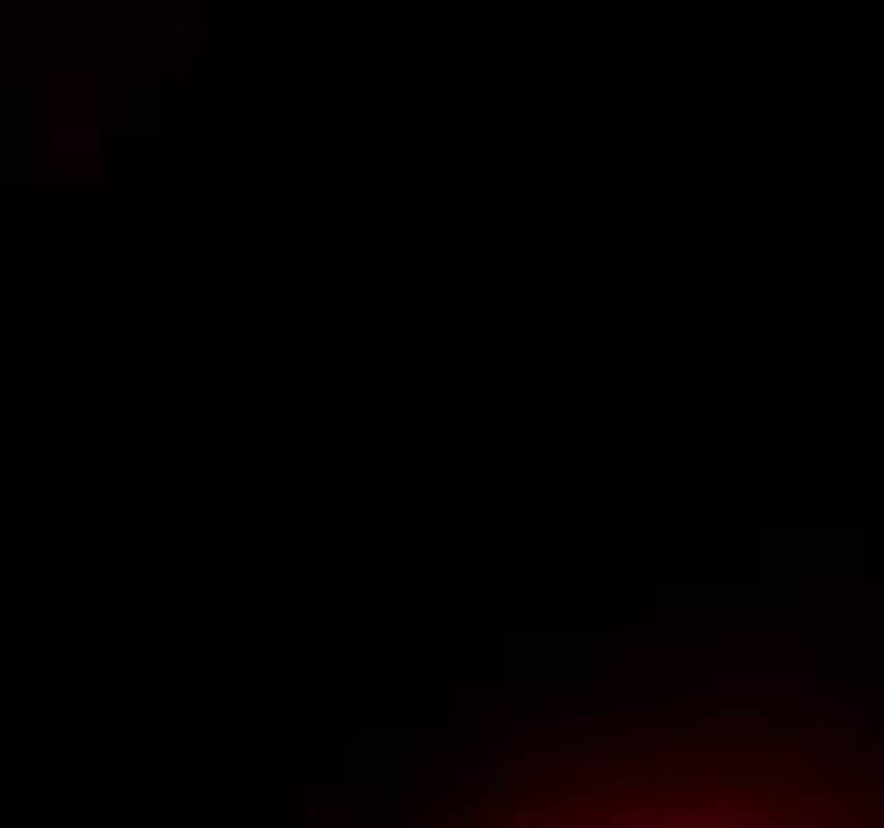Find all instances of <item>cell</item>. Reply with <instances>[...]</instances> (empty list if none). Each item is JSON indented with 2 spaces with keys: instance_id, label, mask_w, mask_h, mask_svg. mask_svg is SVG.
<instances>
[{
  "instance_id": "cell-1",
  "label": "cell",
  "mask_w": 884,
  "mask_h": 828,
  "mask_svg": "<svg viewBox=\"0 0 884 828\" xmlns=\"http://www.w3.org/2000/svg\"><path fill=\"white\" fill-rule=\"evenodd\" d=\"M809 663H719L706 670V688H809Z\"/></svg>"
},
{
  "instance_id": "cell-2",
  "label": "cell",
  "mask_w": 884,
  "mask_h": 828,
  "mask_svg": "<svg viewBox=\"0 0 884 828\" xmlns=\"http://www.w3.org/2000/svg\"><path fill=\"white\" fill-rule=\"evenodd\" d=\"M605 828H713V809H674V803H611L605 809Z\"/></svg>"
},
{
  "instance_id": "cell-3",
  "label": "cell",
  "mask_w": 884,
  "mask_h": 828,
  "mask_svg": "<svg viewBox=\"0 0 884 828\" xmlns=\"http://www.w3.org/2000/svg\"><path fill=\"white\" fill-rule=\"evenodd\" d=\"M458 784H483V791H510V765H503V740H490V746H478L471 753V765L458 771Z\"/></svg>"
},
{
  "instance_id": "cell-4",
  "label": "cell",
  "mask_w": 884,
  "mask_h": 828,
  "mask_svg": "<svg viewBox=\"0 0 884 828\" xmlns=\"http://www.w3.org/2000/svg\"><path fill=\"white\" fill-rule=\"evenodd\" d=\"M605 708H516V726H605Z\"/></svg>"
},
{
  "instance_id": "cell-5",
  "label": "cell",
  "mask_w": 884,
  "mask_h": 828,
  "mask_svg": "<svg viewBox=\"0 0 884 828\" xmlns=\"http://www.w3.org/2000/svg\"><path fill=\"white\" fill-rule=\"evenodd\" d=\"M814 726H821V733H859V726H872V714H865V701H859V695H847V701H834V695H827V701H821V714H814Z\"/></svg>"
},
{
  "instance_id": "cell-6",
  "label": "cell",
  "mask_w": 884,
  "mask_h": 828,
  "mask_svg": "<svg viewBox=\"0 0 884 828\" xmlns=\"http://www.w3.org/2000/svg\"><path fill=\"white\" fill-rule=\"evenodd\" d=\"M713 733H726V740H732V733H764V714H757V708H719V714H713Z\"/></svg>"
},
{
  "instance_id": "cell-7",
  "label": "cell",
  "mask_w": 884,
  "mask_h": 828,
  "mask_svg": "<svg viewBox=\"0 0 884 828\" xmlns=\"http://www.w3.org/2000/svg\"><path fill=\"white\" fill-rule=\"evenodd\" d=\"M191 26H159V45H166V51H172V58H184V51H191Z\"/></svg>"
}]
</instances>
